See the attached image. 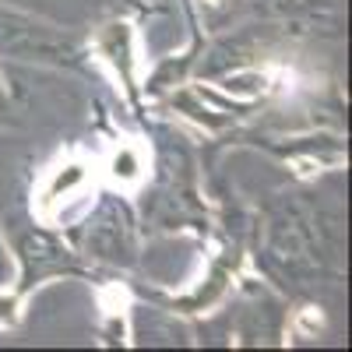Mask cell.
I'll return each mask as SVG.
<instances>
[{
  "mask_svg": "<svg viewBox=\"0 0 352 352\" xmlns=\"http://www.w3.org/2000/svg\"><path fill=\"white\" fill-rule=\"evenodd\" d=\"M0 28H11V36L4 32L0 36V50H11V53H21V56H56L64 50V39L53 32L46 25H36L28 18H18V14H4L0 11Z\"/></svg>",
  "mask_w": 352,
  "mask_h": 352,
  "instance_id": "cell-1",
  "label": "cell"
}]
</instances>
